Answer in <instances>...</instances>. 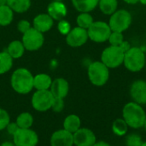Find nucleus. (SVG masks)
<instances>
[{"label": "nucleus", "instance_id": "1", "mask_svg": "<svg viewBox=\"0 0 146 146\" xmlns=\"http://www.w3.org/2000/svg\"><path fill=\"white\" fill-rule=\"evenodd\" d=\"M122 118L129 127L139 129L144 127L146 120V113L142 108V105L134 102H130L123 107Z\"/></svg>", "mask_w": 146, "mask_h": 146}, {"label": "nucleus", "instance_id": "2", "mask_svg": "<svg viewBox=\"0 0 146 146\" xmlns=\"http://www.w3.org/2000/svg\"><path fill=\"white\" fill-rule=\"evenodd\" d=\"M10 84L16 93L27 95L33 89V76L27 68H18L12 73Z\"/></svg>", "mask_w": 146, "mask_h": 146}, {"label": "nucleus", "instance_id": "3", "mask_svg": "<svg viewBox=\"0 0 146 146\" xmlns=\"http://www.w3.org/2000/svg\"><path fill=\"white\" fill-rule=\"evenodd\" d=\"M146 57L144 51L137 46L131 48L125 52L123 65L131 72H139L145 66Z\"/></svg>", "mask_w": 146, "mask_h": 146}, {"label": "nucleus", "instance_id": "4", "mask_svg": "<svg viewBox=\"0 0 146 146\" xmlns=\"http://www.w3.org/2000/svg\"><path fill=\"white\" fill-rule=\"evenodd\" d=\"M87 75L90 82L93 85L101 87L105 85L110 78V68L102 61H94L89 65Z\"/></svg>", "mask_w": 146, "mask_h": 146}, {"label": "nucleus", "instance_id": "5", "mask_svg": "<svg viewBox=\"0 0 146 146\" xmlns=\"http://www.w3.org/2000/svg\"><path fill=\"white\" fill-rule=\"evenodd\" d=\"M133 22V16L131 13L127 9H117L112 15H110L109 25L111 31H116L123 33L127 30Z\"/></svg>", "mask_w": 146, "mask_h": 146}, {"label": "nucleus", "instance_id": "6", "mask_svg": "<svg viewBox=\"0 0 146 146\" xmlns=\"http://www.w3.org/2000/svg\"><path fill=\"white\" fill-rule=\"evenodd\" d=\"M125 52L120 46H110L101 54V61L110 69H115L123 65Z\"/></svg>", "mask_w": 146, "mask_h": 146}, {"label": "nucleus", "instance_id": "7", "mask_svg": "<svg viewBox=\"0 0 146 146\" xmlns=\"http://www.w3.org/2000/svg\"><path fill=\"white\" fill-rule=\"evenodd\" d=\"M111 32L112 31L109 23L103 21L93 22V23L87 29L89 39L96 43H104L107 41Z\"/></svg>", "mask_w": 146, "mask_h": 146}, {"label": "nucleus", "instance_id": "8", "mask_svg": "<svg viewBox=\"0 0 146 146\" xmlns=\"http://www.w3.org/2000/svg\"><path fill=\"white\" fill-rule=\"evenodd\" d=\"M55 97L50 89L36 90L31 99V104L38 112H46L51 108Z\"/></svg>", "mask_w": 146, "mask_h": 146}, {"label": "nucleus", "instance_id": "9", "mask_svg": "<svg viewBox=\"0 0 146 146\" xmlns=\"http://www.w3.org/2000/svg\"><path fill=\"white\" fill-rule=\"evenodd\" d=\"M21 41L26 50L29 52H34L40 49L44 45V37L43 33L32 27L23 34Z\"/></svg>", "mask_w": 146, "mask_h": 146}, {"label": "nucleus", "instance_id": "10", "mask_svg": "<svg viewBox=\"0 0 146 146\" xmlns=\"http://www.w3.org/2000/svg\"><path fill=\"white\" fill-rule=\"evenodd\" d=\"M38 140V133L31 128H19L13 135V142L16 146H37Z\"/></svg>", "mask_w": 146, "mask_h": 146}, {"label": "nucleus", "instance_id": "11", "mask_svg": "<svg viewBox=\"0 0 146 146\" xmlns=\"http://www.w3.org/2000/svg\"><path fill=\"white\" fill-rule=\"evenodd\" d=\"M87 29L80 27L72 28L68 34H66V42L71 47H80L85 45L88 40Z\"/></svg>", "mask_w": 146, "mask_h": 146}, {"label": "nucleus", "instance_id": "12", "mask_svg": "<svg viewBox=\"0 0 146 146\" xmlns=\"http://www.w3.org/2000/svg\"><path fill=\"white\" fill-rule=\"evenodd\" d=\"M73 135L75 146H92L97 142L95 133L87 127H80Z\"/></svg>", "mask_w": 146, "mask_h": 146}, {"label": "nucleus", "instance_id": "13", "mask_svg": "<svg viewBox=\"0 0 146 146\" xmlns=\"http://www.w3.org/2000/svg\"><path fill=\"white\" fill-rule=\"evenodd\" d=\"M50 146H74V135L65 129L55 131L50 139Z\"/></svg>", "mask_w": 146, "mask_h": 146}, {"label": "nucleus", "instance_id": "14", "mask_svg": "<svg viewBox=\"0 0 146 146\" xmlns=\"http://www.w3.org/2000/svg\"><path fill=\"white\" fill-rule=\"evenodd\" d=\"M130 96L133 102L140 105H146V81L136 80L130 87Z\"/></svg>", "mask_w": 146, "mask_h": 146}, {"label": "nucleus", "instance_id": "15", "mask_svg": "<svg viewBox=\"0 0 146 146\" xmlns=\"http://www.w3.org/2000/svg\"><path fill=\"white\" fill-rule=\"evenodd\" d=\"M50 92L52 93L55 98L64 99L69 91V84L68 82L62 77L56 78L52 81L51 86L50 88Z\"/></svg>", "mask_w": 146, "mask_h": 146}, {"label": "nucleus", "instance_id": "16", "mask_svg": "<svg viewBox=\"0 0 146 146\" xmlns=\"http://www.w3.org/2000/svg\"><path fill=\"white\" fill-rule=\"evenodd\" d=\"M33 25L34 28L44 34L51 29L54 25V20L48 13H42L33 18Z\"/></svg>", "mask_w": 146, "mask_h": 146}, {"label": "nucleus", "instance_id": "17", "mask_svg": "<svg viewBox=\"0 0 146 146\" xmlns=\"http://www.w3.org/2000/svg\"><path fill=\"white\" fill-rule=\"evenodd\" d=\"M67 7L62 1H52L47 7V13L55 21L62 20L67 15Z\"/></svg>", "mask_w": 146, "mask_h": 146}, {"label": "nucleus", "instance_id": "18", "mask_svg": "<svg viewBox=\"0 0 146 146\" xmlns=\"http://www.w3.org/2000/svg\"><path fill=\"white\" fill-rule=\"evenodd\" d=\"M51 77L45 73H39L33 77V89L36 90L50 89L52 83Z\"/></svg>", "mask_w": 146, "mask_h": 146}, {"label": "nucleus", "instance_id": "19", "mask_svg": "<svg viewBox=\"0 0 146 146\" xmlns=\"http://www.w3.org/2000/svg\"><path fill=\"white\" fill-rule=\"evenodd\" d=\"M62 126L63 129L67 130L68 132L71 133H74L81 127V120L76 114H69L64 119Z\"/></svg>", "mask_w": 146, "mask_h": 146}, {"label": "nucleus", "instance_id": "20", "mask_svg": "<svg viewBox=\"0 0 146 146\" xmlns=\"http://www.w3.org/2000/svg\"><path fill=\"white\" fill-rule=\"evenodd\" d=\"M99 0H72V3L79 12H91L98 6Z\"/></svg>", "mask_w": 146, "mask_h": 146}, {"label": "nucleus", "instance_id": "21", "mask_svg": "<svg viewBox=\"0 0 146 146\" xmlns=\"http://www.w3.org/2000/svg\"><path fill=\"white\" fill-rule=\"evenodd\" d=\"M25 50L26 49L22 41L18 40L11 41L7 47V52L12 57L13 59H17L21 58L24 54Z\"/></svg>", "mask_w": 146, "mask_h": 146}, {"label": "nucleus", "instance_id": "22", "mask_svg": "<svg viewBox=\"0 0 146 146\" xmlns=\"http://www.w3.org/2000/svg\"><path fill=\"white\" fill-rule=\"evenodd\" d=\"M7 5L16 13H24L31 6V0H7Z\"/></svg>", "mask_w": 146, "mask_h": 146}, {"label": "nucleus", "instance_id": "23", "mask_svg": "<svg viewBox=\"0 0 146 146\" xmlns=\"http://www.w3.org/2000/svg\"><path fill=\"white\" fill-rule=\"evenodd\" d=\"M14 18V11L9 5L0 6V26L5 27L9 25Z\"/></svg>", "mask_w": 146, "mask_h": 146}, {"label": "nucleus", "instance_id": "24", "mask_svg": "<svg viewBox=\"0 0 146 146\" xmlns=\"http://www.w3.org/2000/svg\"><path fill=\"white\" fill-rule=\"evenodd\" d=\"M98 6L104 15H112L118 8V0H99Z\"/></svg>", "mask_w": 146, "mask_h": 146}, {"label": "nucleus", "instance_id": "25", "mask_svg": "<svg viewBox=\"0 0 146 146\" xmlns=\"http://www.w3.org/2000/svg\"><path fill=\"white\" fill-rule=\"evenodd\" d=\"M16 124L20 128H31L33 125V116L28 112L21 113L15 120Z\"/></svg>", "mask_w": 146, "mask_h": 146}, {"label": "nucleus", "instance_id": "26", "mask_svg": "<svg viewBox=\"0 0 146 146\" xmlns=\"http://www.w3.org/2000/svg\"><path fill=\"white\" fill-rule=\"evenodd\" d=\"M13 66L12 57L5 52H0V75L8 72Z\"/></svg>", "mask_w": 146, "mask_h": 146}, {"label": "nucleus", "instance_id": "27", "mask_svg": "<svg viewBox=\"0 0 146 146\" xmlns=\"http://www.w3.org/2000/svg\"><path fill=\"white\" fill-rule=\"evenodd\" d=\"M128 125L127 122L124 120L123 118H119L116 119L113 124H112V132L116 135V136H124L127 134L128 131Z\"/></svg>", "mask_w": 146, "mask_h": 146}, {"label": "nucleus", "instance_id": "28", "mask_svg": "<svg viewBox=\"0 0 146 146\" xmlns=\"http://www.w3.org/2000/svg\"><path fill=\"white\" fill-rule=\"evenodd\" d=\"M94 20L90 12H80L76 18V22L78 27H80L85 29H88L90 26L93 23Z\"/></svg>", "mask_w": 146, "mask_h": 146}, {"label": "nucleus", "instance_id": "29", "mask_svg": "<svg viewBox=\"0 0 146 146\" xmlns=\"http://www.w3.org/2000/svg\"><path fill=\"white\" fill-rule=\"evenodd\" d=\"M108 40H109V42H110V44L111 46H120V45L124 41L123 34L121 33V32L112 31Z\"/></svg>", "mask_w": 146, "mask_h": 146}, {"label": "nucleus", "instance_id": "30", "mask_svg": "<svg viewBox=\"0 0 146 146\" xmlns=\"http://www.w3.org/2000/svg\"><path fill=\"white\" fill-rule=\"evenodd\" d=\"M143 142L142 138L137 133H131L126 138L127 146H141Z\"/></svg>", "mask_w": 146, "mask_h": 146}, {"label": "nucleus", "instance_id": "31", "mask_svg": "<svg viewBox=\"0 0 146 146\" xmlns=\"http://www.w3.org/2000/svg\"><path fill=\"white\" fill-rule=\"evenodd\" d=\"M9 122H10V116L9 113L5 109L0 108V131L5 130L6 126Z\"/></svg>", "mask_w": 146, "mask_h": 146}, {"label": "nucleus", "instance_id": "32", "mask_svg": "<svg viewBox=\"0 0 146 146\" xmlns=\"http://www.w3.org/2000/svg\"><path fill=\"white\" fill-rule=\"evenodd\" d=\"M58 24H57V28H58V31L62 34H68V32L71 30V26H70V23L66 21V20H61V21H58Z\"/></svg>", "mask_w": 146, "mask_h": 146}, {"label": "nucleus", "instance_id": "33", "mask_svg": "<svg viewBox=\"0 0 146 146\" xmlns=\"http://www.w3.org/2000/svg\"><path fill=\"white\" fill-rule=\"evenodd\" d=\"M64 108V101L61 98H55L51 106V110L55 113H60Z\"/></svg>", "mask_w": 146, "mask_h": 146}, {"label": "nucleus", "instance_id": "34", "mask_svg": "<svg viewBox=\"0 0 146 146\" xmlns=\"http://www.w3.org/2000/svg\"><path fill=\"white\" fill-rule=\"evenodd\" d=\"M31 24L27 20H21L18 24H17V29L19 32L24 34L25 32H27L29 28H31Z\"/></svg>", "mask_w": 146, "mask_h": 146}, {"label": "nucleus", "instance_id": "35", "mask_svg": "<svg viewBox=\"0 0 146 146\" xmlns=\"http://www.w3.org/2000/svg\"><path fill=\"white\" fill-rule=\"evenodd\" d=\"M20 127L18 126V125L16 124V122H9V124H8V126H6V130H7V133L9 134V135H11V136H13L16 132H17V130L19 129Z\"/></svg>", "mask_w": 146, "mask_h": 146}, {"label": "nucleus", "instance_id": "36", "mask_svg": "<svg viewBox=\"0 0 146 146\" xmlns=\"http://www.w3.org/2000/svg\"><path fill=\"white\" fill-rule=\"evenodd\" d=\"M120 47L123 50V52H126L127 51H128V50L131 48V45L129 44V42H128V41L124 40V41L120 45Z\"/></svg>", "mask_w": 146, "mask_h": 146}, {"label": "nucleus", "instance_id": "37", "mask_svg": "<svg viewBox=\"0 0 146 146\" xmlns=\"http://www.w3.org/2000/svg\"><path fill=\"white\" fill-rule=\"evenodd\" d=\"M92 146H111L109 143L105 142V141H97Z\"/></svg>", "mask_w": 146, "mask_h": 146}, {"label": "nucleus", "instance_id": "38", "mask_svg": "<svg viewBox=\"0 0 146 146\" xmlns=\"http://www.w3.org/2000/svg\"><path fill=\"white\" fill-rule=\"evenodd\" d=\"M0 146H16L14 142H9V141H5V142H3Z\"/></svg>", "mask_w": 146, "mask_h": 146}, {"label": "nucleus", "instance_id": "39", "mask_svg": "<svg viewBox=\"0 0 146 146\" xmlns=\"http://www.w3.org/2000/svg\"><path fill=\"white\" fill-rule=\"evenodd\" d=\"M123 1L128 4H136L139 2V0H123Z\"/></svg>", "mask_w": 146, "mask_h": 146}, {"label": "nucleus", "instance_id": "40", "mask_svg": "<svg viewBox=\"0 0 146 146\" xmlns=\"http://www.w3.org/2000/svg\"><path fill=\"white\" fill-rule=\"evenodd\" d=\"M7 4V0H0V6Z\"/></svg>", "mask_w": 146, "mask_h": 146}, {"label": "nucleus", "instance_id": "41", "mask_svg": "<svg viewBox=\"0 0 146 146\" xmlns=\"http://www.w3.org/2000/svg\"><path fill=\"white\" fill-rule=\"evenodd\" d=\"M139 2L142 3V4H144V5H146V0H139Z\"/></svg>", "mask_w": 146, "mask_h": 146}, {"label": "nucleus", "instance_id": "42", "mask_svg": "<svg viewBox=\"0 0 146 146\" xmlns=\"http://www.w3.org/2000/svg\"><path fill=\"white\" fill-rule=\"evenodd\" d=\"M144 128H145V132H146V120H145V125H144Z\"/></svg>", "mask_w": 146, "mask_h": 146}, {"label": "nucleus", "instance_id": "43", "mask_svg": "<svg viewBox=\"0 0 146 146\" xmlns=\"http://www.w3.org/2000/svg\"><path fill=\"white\" fill-rule=\"evenodd\" d=\"M141 146H146V141L143 142V144H142V145H141Z\"/></svg>", "mask_w": 146, "mask_h": 146}, {"label": "nucleus", "instance_id": "44", "mask_svg": "<svg viewBox=\"0 0 146 146\" xmlns=\"http://www.w3.org/2000/svg\"><path fill=\"white\" fill-rule=\"evenodd\" d=\"M53 1H62V0H53Z\"/></svg>", "mask_w": 146, "mask_h": 146}, {"label": "nucleus", "instance_id": "45", "mask_svg": "<svg viewBox=\"0 0 146 146\" xmlns=\"http://www.w3.org/2000/svg\"><path fill=\"white\" fill-rule=\"evenodd\" d=\"M145 68H146V63H145Z\"/></svg>", "mask_w": 146, "mask_h": 146}]
</instances>
